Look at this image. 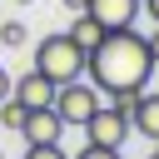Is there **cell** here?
Here are the masks:
<instances>
[{"mask_svg":"<svg viewBox=\"0 0 159 159\" xmlns=\"http://www.w3.org/2000/svg\"><path fill=\"white\" fill-rule=\"evenodd\" d=\"M84 75L89 84H99L104 94H134L149 84L154 75V55H149V40L124 25V30H104V40L84 55Z\"/></svg>","mask_w":159,"mask_h":159,"instance_id":"obj_1","label":"cell"},{"mask_svg":"<svg viewBox=\"0 0 159 159\" xmlns=\"http://www.w3.org/2000/svg\"><path fill=\"white\" fill-rule=\"evenodd\" d=\"M35 70L50 75L55 84H65V80H84V50L70 40V30H65V35H45V40L35 45Z\"/></svg>","mask_w":159,"mask_h":159,"instance_id":"obj_2","label":"cell"},{"mask_svg":"<svg viewBox=\"0 0 159 159\" xmlns=\"http://www.w3.org/2000/svg\"><path fill=\"white\" fill-rule=\"evenodd\" d=\"M104 99H99V84H80V80H65L60 89H55V114L65 119V124H84L94 109H99Z\"/></svg>","mask_w":159,"mask_h":159,"instance_id":"obj_3","label":"cell"},{"mask_svg":"<svg viewBox=\"0 0 159 159\" xmlns=\"http://www.w3.org/2000/svg\"><path fill=\"white\" fill-rule=\"evenodd\" d=\"M80 129H84V139H89V144H109V149H124V139L134 134L129 114H124V109H114V104H109V109L99 104V109H94Z\"/></svg>","mask_w":159,"mask_h":159,"instance_id":"obj_4","label":"cell"},{"mask_svg":"<svg viewBox=\"0 0 159 159\" xmlns=\"http://www.w3.org/2000/svg\"><path fill=\"white\" fill-rule=\"evenodd\" d=\"M55 80L50 75H40V70H25L20 80H10V94L25 104V109H45V104H55Z\"/></svg>","mask_w":159,"mask_h":159,"instance_id":"obj_5","label":"cell"},{"mask_svg":"<svg viewBox=\"0 0 159 159\" xmlns=\"http://www.w3.org/2000/svg\"><path fill=\"white\" fill-rule=\"evenodd\" d=\"M65 119L55 114V104H45V109H30L25 114V124H20V134H25V144H60L65 139Z\"/></svg>","mask_w":159,"mask_h":159,"instance_id":"obj_6","label":"cell"},{"mask_svg":"<svg viewBox=\"0 0 159 159\" xmlns=\"http://www.w3.org/2000/svg\"><path fill=\"white\" fill-rule=\"evenodd\" d=\"M104 30H124V25H134V15H139V0H89L84 5Z\"/></svg>","mask_w":159,"mask_h":159,"instance_id":"obj_7","label":"cell"},{"mask_svg":"<svg viewBox=\"0 0 159 159\" xmlns=\"http://www.w3.org/2000/svg\"><path fill=\"white\" fill-rule=\"evenodd\" d=\"M129 124L144 134V139H154L159 144V94H134V104H129Z\"/></svg>","mask_w":159,"mask_h":159,"instance_id":"obj_8","label":"cell"},{"mask_svg":"<svg viewBox=\"0 0 159 159\" xmlns=\"http://www.w3.org/2000/svg\"><path fill=\"white\" fill-rule=\"evenodd\" d=\"M70 40H75V45H80V50L89 55V50H94V45L104 40V25H99V20L89 15V10H75V25H70Z\"/></svg>","mask_w":159,"mask_h":159,"instance_id":"obj_9","label":"cell"},{"mask_svg":"<svg viewBox=\"0 0 159 159\" xmlns=\"http://www.w3.org/2000/svg\"><path fill=\"white\" fill-rule=\"evenodd\" d=\"M25 114H30V109H25V104H20L15 94H5V99H0V124H5V129H15V134H20Z\"/></svg>","mask_w":159,"mask_h":159,"instance_id":"obj_10","label":"cell"},{"mask_svg":"<svg viewBox=\"0 0 159 159\" xmlns=\"http://www.w3.org/2000/svg\"><path fill=\"white\" fill-rule=\"evenodd\" d=\"M0 45L25 50V25H20V20H5V25H0Z\"/></svg>","mask_w":159,"mask_h":159,"instance_id":"obj_11","label":"cell"},{"mask_svg":"<svg viewBox=\"0 0 159 159\" xmlns=\"http://www.w3.org/2000/svg\"><path fill=\"white\" fill-rule=\"evenodd\" d=\"M25 159H70L60 144H25Z\"/></svg>","mask_w":159,"mask_h":159,"instance_id":"obj_12","label":"cell"},{"mask_svg":"<svg viewBox=\"0 0 159 159\" xmlns=\"http://www.w3.org/2000/svg\"><path fill=\"white\" fill-rule=\"evenodd\" d=\"M75 159H119V149H109V144H89V139H84V149H80Z\"/></svg>","mask_w":159,"mask_h":159,"instance_id":"obj_13","label":"cell"},{"mask_svg":"<svg viewBox=\"0 0 159 159\" xmlns=\"http://www.w3.org/2000/svg\"><path fill=\"white\" fill-rule=\"evenodd\" d=\"M149 40V55H154V65H159V25H154V35H144Z\"/></svg>","mask_w":159,"mask_h":159,"instance_id":"obj_14","label":"cell"},{"mask_svg":"<svg viewBox=\"0 0 159 159\" xmlns=\"http://www.w3.org/2000/svg\"><path fill=\"white\" fill-rule=\"evenodd\" d=\"M139 5H144V10L154 15V25H159V0H139Z\"/></svg>","mask_w":159,"mask_h":159,"instance_id":"obj_15","label":"cell"},{"mask_svg":"<svg viewBox=\"0 0 159 159\" xmlns=\"http://www.w3.org/2000/svg\"><path fill=\"white\" fill-rule=\"evenodd\" d=\"M5 94H10V75L0 70V99H5Z\"/></svg>","mask_w":159,"mask_h":159,"instance_id":"obj_16","label":"cell"},{"mask_svg":"<svg viewBox=\"0 0 159 159\" xmlns=\"http://www.w3.org/2000/svg\"><path fill=\"white\" fill-rule=\"evenodd\" d=\"M60 5H70V10H84V5H89V0H60Z\"/></svg>","mask_w":159,"mask_h":159,"instance_id":"obj_17","label":"cell"},{"mask_svg":"<svg viewBox=\"0 0 159 159\" xmlns=\"http://www.w3.org/2000/svg\"><path fill=\"white\" fill-rule=\"evenodd\" d=\"M144 159H159V149H154V154H144Z\"/></svg>","mask_w":159,"mask_h":159,"instance_id":"obj_18","label":"cell"},{"mask_svg":"<svg viewBox=\"0 0 159 159\" xmlns=\"http://www.w3.org/2000/svg\"><path fill=\"white\" fill-rule=\"evenodd\" d=\"M15 5H30V0H15Z\"/></svg>","mask_w":159,"mask_h":159,"instance_id":"obj_19","label":"cell"}]
</instances>
